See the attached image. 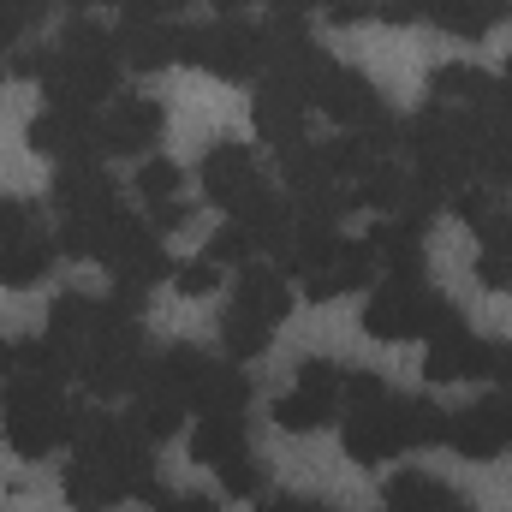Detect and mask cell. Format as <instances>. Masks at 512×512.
Returning a JSON list of instances; mask_svg holds the SVG:
<instances>
[{"label":"cell","instance_id":"1","mask_svg":"<svg viewBox=\"0 0 512 512\" xmlns=\"http://www.w3.org/2000/svg\"><path fill=\"white\" fill-rule=\"evenodd\" d=\"M114 78H120V42L114 30H102L96 18H72L66 36L48 48V102L54 108H108L114 102Z\"/></svg>","mask_w":512,"mask_h":512},{"label":"cell","instance_id":"2","mask_svg":"<svg viewBox=\"0 0 512 512\" xmlns=\"http://www.w3.org/2000/svg\"><path fill=\"white\" fill-rule=\"evenodd\" d=\"M364 328L376 340H435L447 328H465V316L423 286V274H387L376 298L364 304Z\"/></svg>","mask_w":512,"mask_h":512},{"label":"cell","instance_id":"3","mask_svg":"<svg viewBox=\"0 0 512 512\" xmlns=\"http://www.w3.org/2000/svg\"><path fill=\"white\" fill-rule=\"evenodd\" d=\"M78 417L84 411L66 405V393H60L54 376H18V382L6 387V441L24 459H48L60 441H72Z\"/></svg>","mask_w":512,"mask_h":512},{"label":"cell","instance_id":"4","mask_svg":"<svg viewBox=\"0 0 512 512\" xmlns=\"http://www.w3.org/2000/svg\"><path fill=\"white\" fill-rule=\"evenodd\" d=\"M286 316H292V286H286V274L268 268V262H245V268H239V286H233V310H227V322H221V340H227L233 358H256V352L274 340V328H280Z\"/></svg>","mask_w":512,"mask_h":512},{"label":"cell","instance_id":"5","mask_svg":"<svg viewBox=\"0 0 512 512\" xmlns=\"http://www.w3.org/2000/svg\"><path fill=\"white\" fill-rule=\"evenodd\" d=\"M262 60H268V42H262V24H251V18L185 24V54H179V66L215 72V78H227V84H256V78H262Z\"/></svg>","mask_w":512,"mask_h":512},{"label":"cell","instance_id":"6","mask_svg":"<svg viewBox=\"0 0 512 512\" xmlns=\"http://www.w3.org/2000/svg\"><path fill=\"white\" fill-rule=\"evenodd\" d=\"M102 262H108V274H114L126 292H149L155 280H167V274H173V256L161 251L155 227H143V221H131V215H120V221H114Z\"/></svg>","mask_w":512,"mask_h":512},{"label":"cell","instance_id":"7","mask_svg":"<svg viewBox=\"0 0 512 512\" xmlns=\"http://www.w3.org/2000/svg\"><path fill=\"white\" fill-rule=\"evenodd\" d=\"M346 370H334V364H304L298 370V382H292V393L286 399H274V423L280 429H322V423H334L340 417V405H346Z\"/></svg>","mask_w":512,"mask_h":512},{"label":"cell","instance_id":"8","mask_svg":"<svg viewBox=\"0 0 512 512\" xmlns=\"http://www.w3.org/2000/svg\"><path fill=\"white\" fill-rule=\"evenodd\" d=\"M441 441L453 453H465V459H501V453H512V393L477 399L471 411L447 417V435Z\"/></svg>","mask_w":512,"mask_h":512},{"label":"cell","instance_id":"9","mask_svg":"<svg viewBox=\"0 0 512 512\" xmlns=\"http://www.w3.org/2000/svg\"><path fill=\"white\" fill-rule=\"evenodd\" d=\"M96 120H102V155H149L161 143L167 108L149 96H114L108 108H96Z\"/></svg>","mask_w":512,"mask_h":512},{"label":"cell","instance_id":"10","mask_svg":"<svg viewBox=\"0 0 512 512\" xmlns=\"http://www.w3.org/2000/svg\"><path fill=\"white\" fill-rule=\"evenodd\" d=\"M30 149L54 161H102V120L96 108H48L30 126Z\"/></svg>","mask_w":512,"mask_h":512},{"label":"cell","instance_id":"11","mask_svg":"<svg viewBox=\"0 0 512 512\" xmlns=\"http://www.w3.org/2000/svg\"><path fill=\"white\" fill-rule=\"evenodd\" d=\"M316 108H322L328 120H340L346 131H376V126L393 120L387 102H382V90H376L364 72H346V66L328 72V84L316 90Z\"/></svg>","mask_w":512,"mask_h":512},{"label":"cell","instance_id":"12","mask_svg":"<svg viewBox=\"0 0 512 512\" xmlns=\"http://www.w3.org/2000/svg\"><path fill=\"white\" fill-rule=\"evenodd\" d=\"M114 42H120V66H131V72H161V66H179L185 24L179 18H120Z\"/></svg>","mask_w":512,"mask_h":512},{"label":"cell","instance_id":"13","mask_svg":"<svg viewBox=\"0 0 512 512\" xmlns=\"http://www.w3.org/2000/svg\"><path fill=\"white\" fill-rule=\"evenodd\" d=\"M411 441H405V423H399V399L387 393L376 405H358L352 411V423H346V453L358 459V465H382L393 453H405Z\"/></svg>","mask_w":512,"mask_h":512},{"label":"cell","instance_id":"14","mask_svg":"<svg viewBox=\"0 0 512 512\" xmlns=\"http://www.w3.org/2000/svg\"><path fill=\"white\" fill-rule=\"evenodd\" d=\"M54 203L60 215H120V185L108 179L102 161H60L54 173Z\"/></svg>","mask_w":512,"mask_h":512},{"label":"cell","instance_id":"15","mask_svg":"<svg viewBox=\"0 0 512 512\" xmlns=\"http://www.w3.org/2000/svg\"><path fill=\"white\" fill-rule=\"evenodd\" d=\"M203 185H209V197L221 203V209H233L245 191L262 185V173H256V155L245 143H215L209 155H203Z\"/></svg>","mask_w":512,"mask_h":512},{"label":"cell","instance_id":"16","mask_svg":"<svg viewBox=\"0 0 512 512\" xmlns=\"http://www.w3.org/2000/svg\"><path fill=\"white\" fill-rule=\"evenodd\" d=\"M54 262H60V239H48V233L6 239V245H0V286L30 292L36 280H48V274H54Z\"/></svg>","mask_w":512,"mask_h":512},{"label":"cell","instance_id":"17","mask_svg":"<svg viewBox=\"0 0 512 512\" xmlns=\"http://www.w3.org/2000/svg\"><path fill=\"white\" fill-rule=\"evenodd\" d=\"M370 268H376L370 245H340L334 262H322L316 274H304V298H310V304H328V298H340V292H358V286L370 280Z\"/></svg>","mask_w":512,"mask_h":512},{"label":"cell","instance_id":"18","mask_svg":"<svg viewBox=\"0 0 512 512\" xmlns=\"http://www.w3.org/2000/svg\"><path fill=\"white\" fill-rule=\"evenodd\" d=\"M239 453H245V411H203V423L191 429V459L221 471Z\"/></svg>","mask_w":512,"mask_h":512},{"label":"cell","instance_id":"19","mask_svg":"<svg viewBox=\"0 0 512 512\" xmlns=\"http://www.w3.org/2000/svg\"><path fill=\"white\" fill-rule=\"evenodd\" d=\"M310 102H298V96H280V90H256V137L262 143H274V149H298V143H310L304 137V114Z\"/></svg>","mask_w":512,"mask_h":512},{"label":"cell","instance_id":"20","mask_svg":"<svg viewBox=\"0 0 512 512\" xmlns=\"http://www.w3.org/2000/svg\"><path fill=\"white\" fill-rule=\"evenodd\" d=\"M370 256L387 262V274H423V227H411V221H399V215H387L370 227Z\"/></svg>","mask_w":512,"mask_h":512},{"label":"cell","instance_id":"21","mask_svg":"<svg viewBox=\"0 0 512 512\" xmlns=\"http://www.w3.org/2000/svg\"><path fill=\"white\" fill-rule=\"evenodd\" d=\"M382 495H387V507L393 512H471L453 489H441V483L423 477V471H399Z\"/></svg>","mask_w":512,"mask_h":512},{"label":"cell","instance_id":"22","mask_svg":"<svg viewBox=\"0 0 512 512\" xmlns=\"http://www.w3.org/2000/svg\"><path fill=\"white\" fill-rule=\"evenodd\" d=\"M66 501H78L84 512H96V507H108V501H114V489H108V477H102L96 465L72 459V465H66Z\"/></svg>","mask_w":512,"mask_h":512},{"label":"cell","instance_id":"23","mask_svg":"<svg viewBox=\"0 0 512 512\" xmlns=\"http://www.w3.org/2000/svg\"><path fill=\"white\" fill-rule=\"evenodd\" d=\"M179 185H185V173H179L173 161H143V173H137V197H143L149 209H155V203H173Z\"/></svg>","mask_w":512,"mask_h":512},{"label":"cell","instance_id":"24","mask_svg":"<svg viewBox=\"0 0 512 512\" xmlns=\"http://www.w3.org/2000/svg\"><path fill=\"white\" fill-rule=\"evenodd\" d=\"M209 262H221V268H227V262H239V268H245V262H256V245H251V233H245V227H233V221H227V227H221V233H215V239H209Z\"/></svg>","mask_w":512,"mask_h":512},{"label":"cell","instance_id":"25","mask_svg":"<svg viewBox=\"0 0 512 512\" xmlns=\"http://www.w3.org/2000/svg\"><path fill=\"white\" fill-rule=\"evenodd\" d=\"M221 489H227V495H262V489H268V471L256 465L251 453H239V459L221 465Z\"/></svg>","mask_w":512,"mask_h":512},{"label":"cell","instance_id":"26","mask_svg":"<svg viewBox=\"0 0 512 512\" xmlns=\"http://www.w3.org/2000/svg\"><path fill=\"white\" fill-rule=\"evenodd\" d=\"M173 286H179L185 298H209V292L221 286V262H209V256H197V262H185V268H173Z\"/></svg>","mask_w":512,"mask_h":512},{"label":"cell","instance_id":"27","mask_svg":"<svg viewBox=\"0 0 512 512\" xmlns=\"http://www.w3.org/2000/svg\"><path fill=\"white\" fill-rule=\"evenodd\" d=\"M24 233H36V203L0 197V245H6V239H24Z\"/></svg>","mask_w":512,"mask_h":512},{"label":"cell","instance_id":"28","mask_svg":"<svg viewBox=\"0 0 512 512\" xmlns=\"http://www.w3.org/2000/svg\"><path fill=\"white\" fill-rule=\"evenodd\" d=\"M477 280H483L489 292H512V256L507 251H483L477 256Z\"/></svg>","mask_w":512,"mask_h":512},{"label":"cell","instance_id":"29","mask_svg":"<svg viewBox=\"0 0 512 512\" xmlns=\"http://www.w3.org/2000/svg\"><path fill=\"white\" fill-rule=\"evenodd\" d=\"M42 12H48V0H0V24H6V36L30 30V24H36Z\"/></svg>","mask_w":512,"mask_h":512},{"label":"cell","instance_id":"30","mask_svg":"<svg viewBox=\"0 0 512 512\" xmlns=\"http://www.w3.org/2000/svg\"><path fill=\"white\" fill-rule=\"evenodd\" d=\"M191 0H120V12L126 18H179Z\"/></svg>","mask_w":512,"mask_h":512},{"label":"cell","instance_id":"31","mask_svg":"<svg viewBox=\"0 0 512 512\" xmlns=\"http://www.w3.org/2000/svg\"><path fill=\"white\" fill-rule=\"evenodd\" d=\"M185 221H191V209H185L179 197H173V203H155V209H149V227H155V233H179Z\"/></svg>","mask_w":512,"mask_h":512},{"label":"cell","instance_id":"32","mask_svg":"<svg viewBox=\"0 0 512 512\" xmlns=\"http://www.w3.org/2000/svg\"><path fill=\"white\" fill-rule=\"evenodd\" d=\"M155 512H215V507H209L203 495H167V489H161V501H155Z\"/></svg>","mask_w":512,"mask_h":512},{"label":"cell","instance_id":"33","mask_svg":"<svg viewBox=\"0 0 512 512\" xmlns=\"http://www.w3.org/2000/svg\"><path fill=\"white\" fill-rule=\"evenodd\" d=\"M262 512H334V507H316V501H268Z\"/></svg>","mask_w":512,"mask_h":512},{"label":"cell","instance_id":"34","mask_svg":"<svg viewBox=\"0 0 512 512\" xmlns=\"http://www.w3.org/2000/svg\"><path fill=\"white\" fill-rule=\"evenodd\" d=\"M12 370H18V358H12V340H0V382H6Z\"/></svg>","mask_w":512,"mask_h":512},{"label":"cell","instance_id":"35","mask_svg":"<svg viewBox=\"0 0 512 512\" xmlns=\"http://www.w3.org/2000/svg\"><path fill=\"white\" fill-rule=\"evenodd\" d=\"M72 12H90V6H120V0H66Z\"/></svg>","mask_w":512,"mask_h":512},{"label":"cell","instance_id":"36","mask_svg":"<svg viewBox=\"0 0 512 512\" xmlns=\"http://www.w3.org/2000/svg\"><path fill=\"white\" fill-rule=\"evenodd\" d=\"M6 72H12V66H6V48H0V78H6Z\"/></svg>","mask_w":512,"mask_h":512},{"label":"cell","instance_id":"37","mask_svg":"<svg viewBox=\"0 0 512 512\" xmlns=\"http://www.w3.org/2000/svg\"><path fill=\"white\" fill-rule=\"evenodd\" d=\"M6 42H12V36H6V24H0V48H6Z\"/></svg>","mask_w":512,"mask_h":512},{"label":"cell","instance_id":"38","mask_svg":"<svg viewBox=\"0 0 512 512\" xmlns=\"http://www.w3.org/2000/svg\"><path fill=\"white\" fill-rule=\"evenodd\" d=\"M507 84H512V60H507Z\"/></svg>","mask_w":512,"mask_h":512}]
</instances>
